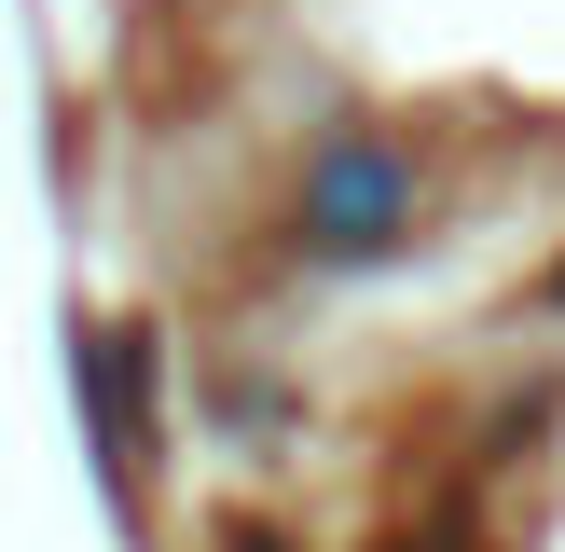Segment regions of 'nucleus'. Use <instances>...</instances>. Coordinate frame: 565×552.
Here are the masks:
<instances>
[{"label":"nucleus","instance_id":"obj_1","mask_svg":"<svg viewBox=\"0 0 565 552\" xmlns=\"http://www.w3.org/2000/svg\"><path fill=\"white\" fill-rule=\"evenodd\" d=\"M303 235H318L331 263L386 248V235H401V166H386L373 138H331V152H318V180H303Z\"/></svg>","mask_w":565,"mask_h":552}]
</instances>
